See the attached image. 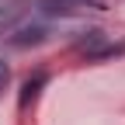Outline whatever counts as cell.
<instances>
[{
    "label": "cell",
    "mask_w": 125,
    "mask_h": 125,
    "mask_svg": "<svg viewBox=\"0 0 125 125\" xmlns=\"http://www.w3.org/2000/svg\"><path fill=\"white\" fill-rule=\"evenodd\" d=\"M42 83H45V76H42V73L35 76V80H28V83H24V94H21V104H28V97H35Z\"/></svg>",
    "instance_id": "5"
},
{
    "label": "cell",
    "mask_w": 125,
    "mask_h": 125,
    "mask_svg": "<svg viewBox=\"0 0 125 125\" xmlns=\"http://www.w3.org/2000/svg\"><path fill=\"white\" fill-rule=\"evenodd\" d=\"M76 49L87 52V59H104V56H118V52H125V45L108 42L104 31L90 28V31H83V38H76Z\"/></svg>",
    "instance_id": "1"
},
{
    "label": "cell",
    "mask_w": 125,
    "mask_h": 125,
    "mask_svg": "<svg viewBox=\"0 0 125 125\" xmlns=\"http://www.w3.org/2000/svg\"><path fill=\"white\" fill-rule=\"evenodd\" d=\"M45 38V28H24L18 38H14V45H38Z\"/></svg>",
    "instance_id": "4"
},
{
    "label": "cell",
    "mask_w": 125,
    "mask_h": 125,
    "mask_svg": "<svg viewBox=\"0 0 125 125\" xmlns=\"http://www.w3.org/2000/svg\"><path fill=\"white\" fill-rule=\"evenodd\" d=\"M7 76H10V70H7V62H0V87L7 83Z\"/></svg>",
    "instance_id": "6"
},
{
    "label": "cell",
    "mask_w": 125,
    "mask_h": 125,
    "mask_svg": "<svg viewBox=\"0 0 125 125\" xmlns=\"http://www.w3.org/2000/svg\"><path fill=\"white\" fill-rule=\"evenodd\" d=\"M18 18H21V7L18 4H0V35H4Z\"/></svg>",
    "instance_id": "3"
},
{
    "label": "cell",
    "mask_w": 125,
    "mask_h": 125,
    "mask_svg": "<svg viewBox=\"0 0 125 125\" xmlns=\"http://www.w3.org/2000/svg\"><path fill=\"white\" fill-rule=\"evenodd\" d=\"M90 0H45V14H73V10H80V7H87Z\"/></svg>",
    "instance_id": "2"
}]
</instances>
